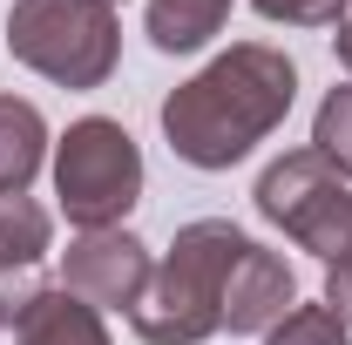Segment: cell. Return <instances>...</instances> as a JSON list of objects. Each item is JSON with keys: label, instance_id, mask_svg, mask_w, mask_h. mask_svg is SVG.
I'll use <instances>...</instances> for the list:
<instances>
[{"label": "cell", "instance_id": "cell-1", "mask_svg": "<svg viewBox=\"0 0 352 345\" xmlns=\"http://www.w3.org/2000/svg\"><path fill=\"white\" fill-rule=\"evenodd\" d=\"M298 68L271 41H237L163 102V135L190 170H230L292 115Z\"/></svg>", "mask_w": 352, "mask_h": 345}, {"label": "cell", "instance_id": "cell-2", "mask_svg": "<svg viewBox=\"0 0 352 345\" xmlns=\"http://www.w3.org/2000/svg\"><path fill=\"white\" fill-rule=\"evenodd\" d=\"M244 230L230 216H197L183 223L170 244V258L149 271V291L135 298L129 325L142 345H204L223 332V285L244 258Z\"/></svg>", "mask_w": 352, "mask_h": 345}, {"label": "cell", "instance_id": "cell-3", "mask_svg": "<svg viewBox=\"0 0 352 345\" xmlns=\"http://www.w3.org/2000/svg\"><path fill=\"white\" fill-rule=\"evenodd\" d=\"M7 54L54 88H102L122 61L116 0H14Z\"/></svg>", "mask_w": 352, "mask_h": 345}, {"label": "cell", "instance_id": "cell-4", "mask_svg": "<svg viewBox=\"0 0 352 345\" xmlns=\"http://www.w3.org/2000/svg\"><path fill=\"white\" fill-rule=\"evenodd\" d=\"M54 197L75 230H122V216L142 197V149L122 122L82 115L54 142Z\"/></svg>", "mask_w": 352, "mask_h": 345}, {"label": "cell", "instance_id": "cell-5", "mask_svg": "<svg viewBox=\"0 0 352 345\" xmlns=\"http://www.w3.org/2000/svg\"><path fill=\"white\" fill-rule=\"evenodd\" d=\"M258 216L325 264L352 251V183L318 149H292L258 176Z\"/></svg>", "mask_w": 352, "mask_h": 345}, {"label": "cell", "instance_id": "cell-6", "mask_svg": "<svg viewBox=\"0 0 352 345\" xmlns=\"http://www.w3.org/2000/svg\"><path fill=\"white\" fill-rule=\"evenodd\" d=\"M149 244L129 230H82L61 251V291H75L95 311H135V298L149 291Z\"/></svg>", "mask_w": 352, "mask_h": 345}, {"label": "cell", "instance_id": "cell-7", "mask_svg": "<svg viewBox=\"0 0 352 345\" xmlns=\"http://www.w3.org/2000/svg\"><path fill=\"white\" fill-rule=\"evenodd\" d=\"M292 304H298L292 264L278 251H264V244H244V258L223 285V332H271Z\"/></svg>", "mask_w": 352, "mask_h": 345}, {"label": "cell", "instance_id": "cell-8", "mask_svg": "<svg viewBox=\"0 0 352 345\" xmlns=\"http://www.w3.org/2000/svg\"><path fill=\"white\" fill-rule=\"evenodd\" d=\"M14 345H109V325L95 304H82L75 291L54 285L28 304V318L14 325Z\"/></svg>", "mask_w": 352, "mask_h": 345}, {"label": "cell", "instance_id": "cell-9", "mask_svg": "<svg viewBox=\"0 0 352 345\" xmlns=\"http://www.w3.org/2000/svg\"><path fill=\"white\" fill-rule=\"evenodd\" d=\"M47 163V122L34 102L0 95V190H28Z\"/></svg>", "mask_w": 352, "mask_h": 345}, {"label": "cell", "instance_id": "cell-10", "mask_svg": "<svg viewBox=\"0 0 352 345\" xmlns=\"http://www.w3.org/2000/svg\"><path fill=\"white\" fill-rule=\"evenodd\" d=\"M223 21H230V0H149V41L163 54H197Z\"/></svg>", "mask_w": 352, "mask_h": 345}, {"label": "cell", "instance_id": "cell-11", "mask_svg": "<svg viewBox=\"0 0 352 345\" xmlns=\"http://www.w3.org/2000/svg\"><path fill=\"white\" fill-rule=\"evenodd\" d=\"M54 244V216L28 197V190H0V264L34 271Z\"/></svg>", "mask_w": 352, "mask_h": 345}, {"label": "cell", "instance_id": "cell-12", "mask_svg": "<svg viewBox=\"0 0 352 345\" xmlns=\"http://www.w3.org/2000/svg\"><path fill=\"white\" fill-rule=\"evenodd\" d=\"M311 149L332 163V170L352 183V82L332 88L325 102H318V122H311Z\"/></svg>", "mask_w": 352, "mask_h": 345}, {"label": "cell", "instance_id": "cell-13", "mask_svg": "<svg viewBox=\"0 0 352 345\" xmlns=\"http://www.w3.org/2000/svg\"><path fill=\"white\" fill-rule=\"evenodd\" d=\"M264 345H352V332L339 325L332 304H292V311L264 332Z\"/></svg>", "mask_w": 352, "mask_h": 345}, {"label": "cell", "instance_id": "cell-14", "mask_svg": "<svg viewBox=\"0 0 352 345\" xmlns=\"http://www.w3.org/2000/svg\"><path fill=\"white\" fill-rule=\"evenodd\" d=\"M264 21H285V27H332L339 21V0H251Z\"/></svg>", "mask_w": 352, "mask_h": 345}, {"label": "cell", "instance_id": "cell-15", "mask_svg": "<svg viewBox=\"0 0 352 345\" xmlns=\"http://www.w3.org/2000/svg\"><path fill=\"white\" fill-rule=\"evenodd\" d=\"M34 298H41L34 271H14V264H0V325H7V332L28 318V304H34Z\"/></svg>", "mask_w": 352, "mask_h": 345}, {"label": "cell", "instance_id": "cell-16", "mask_svg": "<svg viewBox=\"0 0 352 345\" xmlns=\"http://www.w3.org/2000/svg\"><path fill=\"white\" fill-rule=\"evenodd\" d=\"M325 304L339 311V325L352 332V251L339 264H325Z\"/></svg>", "mask_w": 352, "mask_h": 345}, {"label": "cell", "instance_id": "cell-17", "mask_svg": "<svg viewBox=\"0 0 352 345\" xmlns=\"http://www.w3.org/2000/svg\"><path fill=\"white\" fill-rule=\"evenodd\" d=\"M332 47H339V68L352 75V0H339V21H332Z\"/></svg>", "mask_w": 352, "mask_h": 345}]
</instances>
